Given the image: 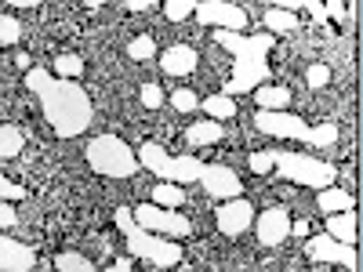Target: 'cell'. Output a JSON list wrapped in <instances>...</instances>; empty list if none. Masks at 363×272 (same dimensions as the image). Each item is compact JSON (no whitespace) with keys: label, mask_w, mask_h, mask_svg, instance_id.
<instances>
[{"label":"cell","mask_w":363,"mask_h":272,"mask_svg":"<svg viewBox=\"0 0 363 272\" xmlns=\"http://www.w3.org/2000/svg\"><path fill=\"white\" fill-rule=\"evenodd\" d=\"M55 69H58V80H77L84 73V58L80 55H58Z\"/></svg>","instance_id":"25"},{"label":"cell","mask_w":363,"mask_h":272,"mask_svg":"<svg viewBox=\"0 0 363 272\" xmlns=\"http://www.w3.org/2000/svg\"><path fill=\"white\" fill-rule=\"evenodd\" d=\"M124 8H128V11H149V8H153V4H149V0H128Z\"/></svg>","instance_id":"35"},{"label":"cell","mask_w":363,"mask_h":272,"mask_svg":"<svg viewBox=\"0 0 363 272\" xmlns=\"http://www.w3.org/2000/svg\"><path fill=\"white\" fill-rule=\"evenodd\" d=\"M153 203L164 207V210H174V207L186 203V189H182V186H171V181H164V186L153 189Z\"/></svg>","instance_id":"23"},{"label":"cell","mask_w":363,"mask_h":272,"mask_svg":"<svg viewBox=\"0 0 363 272\" xmlns=\"http://www.w3.org/2000/svg\"><path fill=\"white\" fill-rule=\"evenodd\" d=\"M200 106H203V113H207L211 120H218V124H222V120H233V116H236V102L225 98V95H211V98H203Z\"/></svg>","instance_id":"22"},{"label":"cell","mask_w":363,"mask_h":272,"mask_svg":"<svg viewBox=\"0 0 363 272\" xmlns=\"http://www.w3.org/2000/svg\"><path fill=\"white\" fill-rule=\"evenodd\" d=\"M196 18L203 26L229 29V33H244V29H247V11L236 8V4H225V0H200V4H196Z\"/></svg>","instance_id":"9"},{"label":"cell","mask_w":363,"mask_h":272,"mask_svg":"<svg viewBox=\"0 0 363 272\" xmlns=\"http://www.w3.org/2000/svg\"><path fill=\"white\" fill-rule=\"evenodd\" d=\"M116 229L124 232L131 254H138V258H145V261H153L157 268H171V265L182 261V247L171 244V239H164V236H157V232H145V229L131 218L128 207H116Z\"/></svg>","instance_id":"3"},{"label":"cell","mask_w":363,"mask_h":272,"mask_svg":"<svg viewBox=\"0 0 363 272\" xmlns=\"http://www.w3.org/2000/svg\"><path fill=\"white\" fill-rule=\"evenodd\" d=\"M171 102H174V109H182V113H193V109L200 106V98L193 95L189 87H178L174 95H171Z\"/></svg>","instance_id":"30"},{"label":"cell","mask_w":363,"mask_h":272,"mask_svg":"<svg viewBox=\"0 0 363 272\" xmlns=\"http://www.w3.org/2000/svg\"><path fill=\"white\" fill-rule=\"evenodd\" d=\"M265 26H269V37L272 33H294V29H298V15L287 11V8H272V11H265Z\"/></svg>","instance_id":"21"},{"label":"cell","mask_w":363,"mask_h":272,"mask_svg":"<svg viewBox=\"0 0 363 272\" xmlns=\"http://www.w3.org/2000/svg\"><path fill=\"white\" fill-rule=\"evenodd\" d=\"M164 15H167L171 22L189 18V15H196V0H167V4H164Z\"/></svg>","instance_id":"27"},{"label":"cell","mask_w":363,"mask_h":272,"mask_svg":"<svg viewBox=\"0 0 363 272\" xmlns=\"http://www.w3.org/2000/svg\"><path fill=\"white\" fill-rule=\"evenodd\" d=\"M255 232H258V244L262 247H280L284 239L291 236V215L284 207H269L255 218Z\"/></svg>","instance_id":"13"},{"label":"cell","mask_w":363,"mask_h":272,"mask_svg":"<svg viewBox=\"0 0 363 272\" xmlns=\"http://www.w3.org/2000/svg\"><path fill=\"white\" fill-rule=\"evenodd\" d=\"M15 66H18V69H26V73L33 69V66H29V55H15Z\"/></svg>","instance_id":"37"},{"label":"cell","mask_w":363,"mask_h":272,"mask_svg":"<svg viewBox=\"0 0 363 272\" xmlns=\"http://www.w3.org/2000/svg\"><path fill=\"white\" fill-rule=\"evenodd\" d=\"M160 69H164L167 76H186V73H193V69H196V51H193L189 44L167 47V51L160 55Z\"/></svg>","instance_id":"15"},{"label":"cell","mask_w":363,"mask_h":272,"mask_svg":"<svg viewBox=\"0 0 363 272\" xmlns=\"http://www.w3.org/2000/svg\"><path fill=\"white\" fill-rule=\"evenodd\" d=\"M55 268L58 272H95V265H91L84 254H77V251H62L55 258Z\"/></svg>","instance_id":"24"},{"label":"cell","mask_w":363,"mask_h":272,"mask_svg":"<svg viewBox=\"0 0 363 272\" xmlns=\"http://www.w3.org/2000/svg\"><path fill=\"white\" fill-rule=\"evenodd\" d=\"M306 254H309L313 261H338V265H345L349 272H356V268H359V254H356V247L338 244V239H330L327 232H323V236L306 239Z\"/></svg>","instance_id":"10"},{"label":"cell","mask_w":363,"mask_h":272,"mask_svg":"<svg viewBox=\"0 0 363 272\" xmlns=\"http://www.w3.org/2000/svg\"><path fill=\"white\" fill-rule=\"evenodd\" d=\"M247 164H251L255 174H265V171H272V153H251Z\"/></svg>","instance_id":"34"},{"label":"cell","mask_w":363,"mask_h":272,"mask_svg":"<svg viewBox=\"0 0 363 272\" xmlns=\"http://www.w3.org/2000/svg\"><path fill=\"white\" fill-rule=\"evenodd\" d=\"M215 222L225 236H244L251 225H255V207L244 200V196H236V200H225L218 210H215Z\"/></svg>","instance_id":"12"},{"label":"cell","mask_w":363,"mask_h":272,"mask_svg":"<svg viewBox=\"0 0 363 272\" xmlns=\"http://www.w3.org/2000/svg\"><path fill=\"white\" fill-rule=\"evenodd\" d=\"M200 181H203V189L215 196V200H236L240 193H244V181H240V174L233 171V167H225V164H203V174H200Z\"/></svg>","instance_id":"11"},{"label":"cell","mask_w":363,"mask_h":272,"mask_svg":"<svg viewBox=\"0 0 363 272\" xmlns=\"http://www.w3.org/2000/svg\"><path fill=\"white\" fill-rule=\"evenodd\" d=\"M15 225H18L15 207H11L8 200H0V232H8V229H15Z\"/></svg>","instance_id":"32"},{"label":"cell","mask_w":363,"mask_h":272,"mask_svg":"<svg viewBox=\"0 0 363 272\" xmlns=\"http://www.w3.org/2000/svg\"><path fill=\"white\" fill-rule=\"evenodd\" d=\"M215 44L233 51V76L225 84L222 95L225 98H236V95H247V91H258L265 80H269V51H272V40L269 33H258V37H244V33H229V29H218L215 33Z\"/></svg>","instance_id":"2"},{"label":"cell","mask_w":363,"mask_h":272,"mask_svg":"<svg viewBox=\"0 0 363 272\" xmlns=\"http://www.w3.org/2000/svg\"><path fill=\"white\" fill-rule=\"evenodd\" d=\"M255 102H258L262 113H284L287 102H291V91H287V87H269V84H262V87L255 91Z\"/></svg>","instance_id":"16"},{"label":"cell","mask_w":363,"mask_h":272,"mask_svg":"<svg viewBox=\"0 0 363 272\" xmlns=\"http://www.w3.org/2000/svg\"><path fill=\"white\" fill-rule=\"evenodd\" d=\"M255 128L265 135H277V138H294V142H306V145H335L338 142V124H320L309 128L301 116L291 113H262L255 116Z\"/></svg>","instance_id":"6"},{"label":"cell","mask_w":363,"mask_h":272,"mask_svg":"<svg viewBox=\"0 0 363 272\" xmlns=\"http://www.w3.org/2000/svg\"><path fill=\"white\" fill-rule=\"evenodd\" d=\"M37 265V251L22 239L0 236V272H29Z\"/></svg>","instance_id":"14"},{"label":"cell","mask_w":363,"mask_h":272,"mask_svg":"<svg viewBox=\"0 0 363 272\" xmlns=\"http://www.w3.org/2000/svg\"><path fill=\"white\" fill-rule=\"evenodd\" d=\"M323 11H330L335 18H342V15H345V8H342V4H323Z\"/></svg>","instance_id":"39"},{"label":"cell","mask_w":363,"mask_h":272,"mask_svg":"<svg viewBox=\"0 0 363 272\" xmlns=\"http://www.w3.org/2000/svg\"><path fill=\"white\" fill-rule=\"evenodd\" d=\"M138 167L153 171L160 181H171V186H193V181H200V174H203V164L196 157H171L160 142H142Z\"/></svg>","instance_id":"4"},{"label":"cell","mask_w":363,"mask_h":272,"mask_svg":"<svg viewBox=\"0 0 363 272\" xmlns=\"http://www.w3.org/2000/svg\"><path fill=\"white\" fill-rule=\"evenodd\" d=\"M26 87L40 98L44 120L51 124V131L58 138H77V135L87 131L95 109H91L87 91L77 80H58L51 69H29L26 73Z\"/></svg>","instance_id":"1"},{"label":"cell","mask_w":363,"mask_h":272,"mask_svg":"<svg viewBox=\"0 0 363 272\" xmlns=\"http://www.w3.org/2000/svg\"><path fill=\"white\" fill-rule=\"evenodd\" d=\"M22 196H26V189H22V186H15V181H8V178H0V200L15 203V200H22Z\"/></svg>","instance_id":"33"},{"label":"cell","mask_w":363,"mask_h":272,"mask_svg":"<svg viewBox=\"0 0 363 272\" xmlns=\"http://www.w3.org/2000/svg\"><path fill=\"white\" fill-rule=\"evenodd\" d=\"M22 37V26L15 15H0V47H8V44H18Z\"/></svg>","instance_id":"26"},{"label":"cell","mask_w":363,"mask_h":272,"mask_svg":"<svg viewBox=\"0 0 363 272\" xmlns=\"http://www.w3.org/2000/svg\"><path fill=\"white\" fill-rule=\"evenodd\" d=\"M87 164L106 178H131L138 171V153L116 135H95L87 142Z\"/></svg>","instance_id":"5"},{"label":"cell","mask_w":363,"mask_h":272,"mask_svg":"<svg viewBox=\"0 0 363 272\" xmlns=\"http://www.w3.org/2000/svg\"><path fill=\"white\" fill-rule=\"evenodd\" d=\"M106 272H131V261H128V258H120V261H116V265H109Z\"/></svg>","instance_id":"36"},{"label":"cell","mask_w":363,"mask_h":272,"mask_svg":"<svg viewBox=\"0 0 363 272\" xmlns=\"http://www.w3.org/2000/svg\"><path fill=\"white\" fill-rule=\"evenodd\" d=\"M327 80H330V66L316 62V66H309V69H306V84H309V87H323Z\"/></svg>","instance_id":"31"},{"label":"cell","mask_w":363,"mask_h":272,"mask_svg":"<svg viewBox=\"0 0 363 272\" xmlns=\"http://www.w3.org/2000/svg\"><path fill=\"white\" fill-rule=\"evenodd\" d=\"M131 218L145 232H160V236H171V239H182V236L193 232V222L186 215H174V210H164L157 203H142L138 210H131Z\"/></svg>","instance_id":"8"},{"label":"cell","mask_w":363,"mask_h":272,"mask_svg":"<svg viewBox=\"0 0 363 272\" xmlns=\"http://www.w3.org/2000/svg\"><path fill=\"white\" fill-rule=\"evenodd\" d=\"M272 167L284 178L298 181V186H313V189H330L338 178L335 164H323L316 157H298V153H272Z\"/></svg>","instance_id":"7"},{"label":"cell","mask_w":363,"mask_h":272,"mask_svg":"<svg viewBox=\"0 0 363 272\" xmlns=\"http://www.w3.org/2000/svg\"><path fill=\"white\" fill-rule=\"evenodd\" d=\"M22 145H26L22 128H15V124H0V160L18 157V153H22Z\"/></svg>","instance_id":"20"},{"label":"cell","mask_w":363,"mask_h":272,"mask_svg":"<svg viewBox=\"0 0 363 272\" xmlns=\"http://www.w3.org/2000/svg\"><path fill=\"white\" fill-rule=\"evenodd\" d=\"M153 51H157V44L149 40V37H135V40L128 44V58H135V62H145V58H153Z\"/></svg>","instance_id":"28"},{"label":"cell","mask_w":363,"mask_h":272,"mask_svg":"<svg viewBox=\"0 0 363 272\" xmlns=\"http://www.w3.org/2000/svg\"><path fill=\"white\" fill-rule=\"evenodd\" d=\"M327 236L352 247L356 244V215H352V210H345V215H330L327 218Z\"/></svg>","instance_id":"17"},{"label":"cell","mask_w":363,"mask_h":272,"mask_svg":"<svg viewBox=\"0 0 363 272\" xmlns=\"http://www.w3.org/2000/svg\"><path fill=\"white\" fill-rule=\"evenodd\" d=\"M138 98H142L145 109H160V106H164V91H160V84H142Z\"/></svg>","instance_id":"29"},{"label":"cell","mask_w":363,"mask_h":272,"mask_svg":"<svg viewBox=\"0 0 363 272\" xmlns=\"http://www.w3.org/2000/svg\"><path fill=\"white\" fill-rule=\"evenodd\" d=\"M222 135H225V128L218 124V120H200V124L186 128V142L189 145H211V142H218Z\"/></svg>","instance_id":"18"},{"label":"cell","mask_w":363,"mask_h":272,"mask_svg":"<svg viewBox=\"0 0 363 272\" xmlns=\"http://www.w3.org/2000/svg\"><path fill=\"white\" fill-rule=\"evenodd\" d=\"M316 203H320V210L323 215H345V210H352V196L345 193V189H320V196H316Z\"/></svg>","instance_id":"19"},{"label":"cell","mask_w":363,"mask_h":272,"mask_svg":"<svg viewBox=\"0 0 363 272\" xmlns=\"http://www.w3.org/2000/svg\"><path fill=\"white\" fill-rule=\"evenodd\" d=\"M291 232H294V236H309V225H306V222H294Z\"/></svg>","instance_id":"38"}]
</instances>
